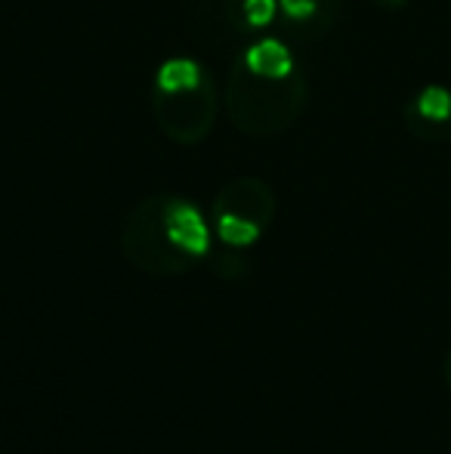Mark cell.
I'll return each mask as SVG.
<instances>
[{
  "instance_id": "obj_1",
  "label": "cell",
  "mask_w": 451,
  "mask_h": 454,
  "mask_svg": "<svg viewBox=\"0 0 451 454\" xmlns=\"http://www.w3.org/2000/svg\"><path fill=\"white\" fill-rule=\"evenodd\" d=\"M307 102V81L300 72H294L284 81L260 78L241 62L232 66L226 84V108L235 127L245 133H278L291 127Z\"/></svg>"
},
{
  "instance_id": "obj_2",
  "label": "cell",
  "mask_w": 451,
  "mask_h": 454,
  "mask_svg": "<svg viewBox=\"0 0 451 454\" xmlns=\"http://www.w3.org/2000/svg\"><path fill=\"white\" fill-rule=\"evenodd\" d=\"M121 245L136 270L152 275H180L195 263L170 241L164 229V198H149L127 216Z\"/></svg>"
},
{
  "instance_id": "obj_3",
  "label": "cell",
  "mask_w": 451,
  "mask_h": 454,
  "mask_svg": "<svg viewBox=\"0 0 451 454\" xmlns=\"http://www.w3.org/2000/svg\"><path fill=\"white\" fill-rule=\"evenodd\" d=\"M155 114L170 139L183 145L201 143L211 133L214 118H217V87H214L211 78H205L195 90L158 93Z\"/></svg>"
},
{
  "instance_id": "obj_4",
  "label": "cell",
  "mask_w": 451,
  "mask_h": 454,
  "mask_svg": "<svg viewBox=\"0 0 451 454\" xmlns=\"http://www.w3.org/2000/svg\"><path fill=\"white\" fill-rule=\"evenodd\" d=\"M405 127L424 143H448L451 139V90L430 84L405 108Z\"/></svg>"
},
{
  "instance_id": "obj_5",
  "label": "cell",
  "mask_w": 451,
  "mask_h": 454,
  "mask_svg": "<svg viewBox=\"0 0 451 454\" xmlns=\"http://www.w3.org/2000/svg\"><path fill=\"white\" fill-rule=\"evenodd\" d=\"M164 229L186 257L198 260L211 251V226L186 198H164Z\"/></svg>"
},
{
  "instance_id": "obj_6",
  "label": "cell",
  "mask_w": 451,
  "mask_h": 454,
  "mask_svg": "<svg viewBox=\"0 0 451 454\" xmlns=\"http://www.w3.org/2000/svg\"><path fill=\"white\" fill-rule=\"evenodd\" d=\"M272 210H276V201H272V189L257 176H238L226 185L223 192L214 201V214H235L245 216V220L257 223V226H269Z\"/></svg>"
},
{
  "instance_id": "obj_7",
  "label": "cell",
  "mask_w": 451,
  "mask_h": 454,
  "mask_svg": "<svg viewBox=\"0 0 451 454\" xmlns=\"http://www.w3.org/2000/svg\"><path fill=\"white\" fill-rule=\"evenodd\" d=\"M241 62L251 68L260 78L284 81L297 72L294 53L288 50V43H282L278 37H263V41L251 43V47L241 53Z\"/></svg>"
},
{
  "instance_id": "obj_8",
  "label": "cell",
  "mask_w": 451,
  "mask_h": 454,
  "mask_svg": "<svg viewBox=\"0 0 451 454\" xmlns=\"http://www.w3.org/2000/svg\"><path fill=\"white\" fill-rule=\"evenodd\" d=\"M207 78V72L198 66L195 59H167L155 74V87L158 93H183V90H195L201 81Z\"/></svg>"
},
{
  "instance_id": "obj_9",
  "label": "cell",
  "mask_w": 451,
  "mask_h": 454,
  "mask_svg": "<svg viewBox=\"0 0 451 454\" xmlns=\"http://www.w3.org/2000/svg\"><path fill=\"white\" fill-rule=\"evenodd\" d=\"M214 229H217L220 241L229 247H251L263 235V226L235 214H214Z\"/></svg>"
},
{
  "instance_id": "obj_10",
  "label": "cell",
  "mask_w": 451,
  "mask_h": 454,
  "mask_svg": "<svg viewBox=\"0 0 451 454\" xmlns=\"http://www.w3.org/2000/svg\"><path fill=\"white\" fill-rule=\"evenodd\" d=\"M232 10H241L238 16V28H251V31H260V28H269L276 22V12H278V0H229Z\"/></svg>"
},
{
  "instance_id": "obj_11",
  "label": "cell",
  "mask_w": 451,
  "mask_h": 454,
  "mask_svg": "<svg viewBox=\"0 0 451 454\" xmlns=\"http://www.w3.org/2000/svg\"><path fill=\"white\" fill-rule=\"evenodd\" d=\"M340 0H278V10L291 19V22H315L325 6L338 10Z\"/></svg>"
},
{
  "instance_id": "obj_12",
  "label": "cell",
  "mask_w": 451,
  "mask_h": 454,
  "mask_svg": "<svg viewBox=\"0 0 451 454\" xmlns=\"http://www.w3.org/2000/svg\"><path fill=\"white\" fill-rule=\"evenodd\" d=\"M371 4H377V6H390V10H396V6H405L408 0H371Z\"/></svg>"
},
{
  "instance_id": "obj_13",
  "label": "cell",
  "mask_w": 451,
  "mask_h": 454,
  "mask_svg": "<svg viewBox=\"0 0 451 454\" xmlns=\"http://www.w3.org/2000/svg\"><path fill=\"white\" fill-rule=\"evenodd\" d=\"M446 383H448V389H451V353H448V362H446Z\"/></svg>"
}]
</instances>
